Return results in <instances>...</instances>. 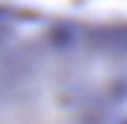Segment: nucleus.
Returning a JSON list of instances; mask_svg holds the SVG:
<instances>
[{
	"instance_id": "nucleus-1",
	"label": "nucleus",
	"mask_w": 127,
	"mask_h": 124,
	"mask_svg": "<svg viewBox=\"0 0 127 124\" xmlns=\"http://www.w3.org/2000/svg\"><path fill=\"white\" fill-rule=\"evenodd\" d=\"M62 48L31 40L6 54L0 124H102L116 65L104 54Z\"/></svg>"
}]
</instances>
